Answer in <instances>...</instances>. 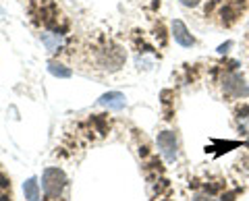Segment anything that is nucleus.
Here are the masks:
<instances>
[{
	"label": "nucleus",
	"instance_id": "obj_1",
	"mask_svg": "<svg viewBox=\"0 0 249 201\" xmlns=\"http://www.w3.org/2000/svg\"><path fill=\"white\" fill-rule=\"evenodd\" d=\"M89 54H93V65L102 71H119L124 65V50L116 42L106 40V37H98L91 44Z\"/></svg>",
	"mask_w": 249,
	"mask_h": 201
},
{
	"label": "nucleus",
	"instance_id": "obj_5",
	"mask_svg": "<svg viewBox=\"0 0 249 201\" xmlns=\"http://www.w3.org/2000/svg\"><path fill=\"white\" fill-rule=\"evenodd\" d=\"M156 143H158V150L162 153V158H166L168 162H175L178 158V139H177V133H173V131H162V133H158Z\"/></svg>",
	"mask_w": 249,
	"mask_h": 201
},
{
	"label": "nucleus",
	"instance_id": "obj_2",
	"mask_svg": "<svg viewBox=\"0 0 249 201\" xmlns=\"http://www.w3.org/2000/svg\"><path fill=\"white\" fill-rule=\"evenodd\" d=\"M29 15L42 27L50 29L52 34H62V29H60L62 17H60L58 6L52 0H29Z\"/></svg>",
	"mask_w": 249,
	"mask_h": 201
},
{
	"label": "nucleus",
	"instance_id": "obj_11",
	"mask_svg": "<svg viewBox=\"0 0 249 201\" xmlns=\"http://www.w3.org/2000/svg\"><path fill=\"white\" fill-rule=\"evenodd\" d=\"M181 4H185V6H197L199 0H181Z\"/></svg>",
	"mask_w": 249,
	"mask_h": 201
},
{
	"label": "nucleus",
	"instance_id": "obj_6",
	"mask_svg": "<svg viewBox=\"0 0 249 201\" xmlns=\"http://www.w3.org/2000/svg\"><path fill=\"white\" fill-rule=\"evenodd\" d=\"M173 37H175V42L178 46H183V48H191V46H196V37L189 34V29H187V25L181 19L173 21Z\"/></svg>",
	"mask_w": 249,
	"mask_h": 201
},
{
	"label": "nucleus",
	"instance_id": "obj_8",
	"mask_svg": "<svg viewBox=\"0 0 249 201\" xmlns=\"http://www.w3.org/2000/svg\"><path fill=\"white\" fill-rule=\"evenodd\" d=\"M23 193H25L27 201H40L42 191H40V183H37L36 176H31V179H27L23 183Z\"/></svg>",
	"mask_w": 249,
	"mask_h": 201
},
{
	"label": "nucleus",
	"instance_id": "obj_4",
	"mask_svg": "<svg viewBox=\"0 0 249 201\" xmlns=\"http://www.w3.org/2000/svg\"><path fill=\"white\" fill-rule=\"evenodd\" d=\"M222 94L224 98H247L249 96V83L245 81V77L239 71H229L222 77Z\"/></svg>",
	"mask_w": 249,
	"mask_h": 201
},
{
	"label": "nucleus",
	"instance_id": "obj_9",
	"mask_svg": "<svg viewBox=\"0 0 249 201\" xmlns=\"http://www.w3.org/2000/svg\"><path fill=\"white\" fill-rule=\"evenodd\" d=\"M237 129L249 137V106H241L237 110Z\"/></svg>",
	"mask_w": 249,
	"mask_h": 201
},
{
	"label": "nucleus",
	"instance_id": "obj_3",
	"mask_svg": "<svg viewBox=\"0 0 249 201\" xmlns=\"http://www.w3.org/2000/svg\"><path fill=\"white\" fill-rule=\"evenodd\" d=\"M67 184V176L60 168H46L42 174V189L46 201H56Z\"/></svg>",
	"mask_w": 249,
	"mask_h": 201
},
{
	"label": "nucleus",
	"instance_id": "obj_7",
	"mask_svg": "<svg viewBox=\"0 0 249 201\" xmlns=\"http://www.w3.org/2000/svg\"><path fill=\"white\" fill-rule=\"evenodd\" d=\"M98 104L100 106H106L108 110H123V108L127 106V98H124L121 91H108V94L100 96Z\"/></svg>",
	"mask_w": 249,
	"mask_h": 201
},
{
	"label": "nucleus",
	"instance_id": "obj_10",
	"mask_svg": "<svg viewBox=\"0 0 249 201\" xmlns=\"http://www.w3.org/2000/svg\"><path fill=\"white\" fill-rule=\"evenodd\" d=\"M48 71H50L54 77H60V79H69V77L73 75L71 68H67L65 65L56 63V60H50V63H48Z\"/></svg>",
	"mask_w": 249,
	"mask_h": 201
}]
</instances>
